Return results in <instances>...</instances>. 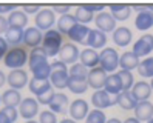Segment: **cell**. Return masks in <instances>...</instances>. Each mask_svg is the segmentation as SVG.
I'll list each match as a JSON object with an SVG mask.
<instances>
[{
	"label": "cell",
	"mask_w": 153,
	"mask_h": 123,
	"mask_svg": "<svg viewBox=\"0 0 153 123\" xmlns=\"http://www.w3.org/2000/svg\"><path fill=\"white\" fill-rule=\"evenodd\" d=\"M62 40L64 36L57 31V29H50L43 34V42H42V49L47 54V57H56V54L60 52Z\"/></svg>",
	"instance_id": "cell-1"
},
{
	"label": "cell",
	"mask_w": 153,
	"mask_h": 123,
	"mask_svg": "<svg viewBox=\"0 0 153 123\" xmlns=\"http://www.w3.org/2000/svg\"><path fill=\"white\" fill-rule=\"evenodd\" d=\"M70 80V74H68V68L64 62H53L51 63V75H50V83L53 88L57 89H64L68 86Z\"/></svg>",
	"instance_id": "cell-2"
},
{
	"label": "cell",
	"mask_w": 153,
	"mask_h": 123,
	"mask_svg": "<svg viewBox=\"0 0 153 123\" xmlns=\"http://www.w3.org/2000/svg\"><path fill=\"white\" fill-rule=\"evenodd\" d=\"M28 54L22 46H13L10 48V51L6 52V56L3 59V63L6 68L11 69H22V66L28 62Z\"/></svg>",
	"instance_id": "cell-3"
},
{
	"label": "cell",
	"mask_w": 153,
	"mask_h": 123,
	"mask_svg": "<svg viewBox=\"0 0 153 123\" xmlns=\"http://www.w3.org/2000/svg\"><path fill=\"white\" fill-rule=\"evenodd\" d=\"M119 56L116 49L113 48H105L99 52V66H101L104 71L107 72H113L118 69V65H119Z\"/></svg>",
	"instance_id": "cell-4"
},
{
	"label": "cell",
	"mask_w": 153,
	"mask_h": 123,
	"mask_svg": "<svg viewBox=\"0 0 153 123\" xmlns=\"http://www.w3.org/2000/svg\"><path fill=\"white\" fill-rule=\"evenodd\" d=\"M34 23H36V28H39L40 31H50L53 29L51 26L56 23V15H54V11L50 10V8H43L40 10L34 17Z\"/></svg>",
	"instance_id": "cell-5"
},
{
	"label": "cell",
	"mask_w": 153,
	"mask_h": 123,
	"mask_svg": "<svg viewBox=\"0 0 153 123\" xmlns=\"http://www.w3.org/2000/svg\"><path fill=\"white\" fill-rule=\"evenodd\" d=\"M91 103L94 109H105L113 105H118V95H111L105 89H99L91 95Z\"/></svg>",
	"instance_id": "cell-6"
},
{
	"label": "cell",
	"mask_w": 153,
	"mask_h": 123,
	"mask_svg": "<svg viewBox=\"0 0 153 123\" xmlns=\"http://www.w3.org/2000/svg\"><path fill=\"white\" fill-rule=\"evenodd\" d=\"M79 56H80V52H79V49L74 43H65V45L60 48V52H59L60 62H64L65 65H71V66L74 63H77Z\"/></svg>",
	"instance_id": "cell-7"
},
{
	"label": "cell",
	"mask_w": 153,
	"mask_h": 123,
	"mask_svg": "<svg viewBox=\"0 0 153 123\" xmlns=\"http://www.w3.org/2000/svg\"><path fill=\"white\" fill-rule=\"evenodd\" d=\"M107 77H108V75H107V71H104L101 66L90 69V71H88V86L93 88V89H96V91L104 89Z\"/></svg>",
	"instance_id": "cell-8"
},
{
	"label": "cell",
	"mask_w": 153,
	"mask_h": 123,
	"mask_svg": "<svg viewBox=\"0 0 153 123\" xmlns=\"http://www.w3.org/2000/svg\"><path fill=\"white\" fill-rule=\"evenodd\" d=\"M6 82L11 86V89L20 91L22 88H25L28 85V74H26L23 69H13V71L8 74Z\"/></svg>",
	"instance_id": "cell-9"
},
{
	"label": "cell",
	"mask_w": 153,
	"mask_h": 123,
	"mask_svg": "<svg viewBox=\"0 0 153 123\" xmlns=\"http://www.w3.org/2000/svg\"><path fill=\"white\" fill-rule=\"evenodd\" d=\"M153 51V36L152 34H144L142 37H139L133 45V52L138 57L149 56Z\"/></svg>",
	"instance_id": "cell-10"
},
{
	"label": "cell",
	"mask_w": 153,
	"mask_h": 123,
	"mask_svg": "<svg viewBox=\"0 0 153 123\" xmlns=\"http://www.w3.org/2000/svg\"><path fill=\"white\" fill-rule=\"evenodd\" d=\"M94 23L97 26V29L105 34L116 29V20L113 19L111 12H99L94 17Z\"/></svg>",
	"instance_id": "cell-11"
},
{
	"label": "cell",
	"mask_w": 153,
	"mask_h": 123,
	"mask_svg": "<svg viewBox=\"0 0 153 123\" xmlns=\"http://www.w3.org/2000/svg\"><path fill=\"white\" fill-rule=\"evenodd\" d=\"M19 112L20 116L26 120H33L34 116H37L39 114V102L36 99H23L20 106H19Z\"/></svg>",
	"instance_id": "cell-12"
},
{
	"label": "cell",
	"mask_w": 153,
	"mask_h": 123,
	"mask_svg": "<svg viewBox=\"0 0 153 123\" xmlns=\"http://www.w3.org/2000/svg\"><path fill=\"white\" fill-rule=\"evenodd\" d=\"M43 42V34L39 28L31 26V28L25 29V36H23V43L30 48H39V45Z\"/></svg>",
	"instance_id": "cell-13"
},
{
	"label": "cell",
	"mask_w": 153,
	"mask_h": 123,
	"mask_svg": "<svg viewBox=\"0 0 153 123\" xmlns=\"http://www.w3.org/2000/svg\"><path fill=\"white\" fill-rule=\"evenodd\" d=\"M88 103L82 99H77L74 102H71L70 105V116L73 120H82V119H87L88 116Z\"/></svg>",
	"instance_id": "cell-14"
},
{
	"label": "cell",
	"mask_w": 153,
	"mask_h": 123,
	"mask_svg": "<svg viewBox=\"0 0 153 123\" xmlns=\"http://www.w3.org/2000/svg\"><path fill=\"white\" fill-rule=\"evenodd\" d=\"M90 29L87 25H80L77 23L73 29L70 31L68 34V39L70 40H73L74 43H80V45H87V42H88V36H90Z\"/></svg>",
	"instance_id": "cell-15"
},
{
	"label": "cell",
	"mask_w": 153,
	"mask_h": 123,
	"mask_svg": "<svg viewBox=\"0 0 153 123\" xmlns=\"http://www.w3.org/2000/svg\"><path fill=\"white\" fill-rule=\"evenodd\" d=\"M110 11H111V15L116 22H124L127 20L130 14H131V6L127 5V3H111L110 6Z\"/></svg>",
	"instance_id": "cell-16"
},
{
	"label": "cell",
	"mask_w": 153,
	"mask_h": 123,
	"mask_svg": "<svg viewBox=\"0 0 153 123\" xmlns=\"http://www.w3.org/2000/svg\"><path fill=\"white\" fill-rule=\"evenodd\" d=\"M134 117L139 122H149L153 119V103L149 100L146 102H139L134 108Z\"/></svg>",
	"instance_id": "cell-17"
},
{
	"label": "cell",
	"mask_w": 153,
	"mask_h": 123,
	"mask_svg": "<svg viewBox=\"0 0 153 123\" xmlns=\"http://www.w3.org/2000/svg\"><path fill=\"white\" fill-rule=\"evenodd\" d=\"M79 59H80V63H82L85 68L93 69V68H97L99 66V52L94 51V49H91V48L80 51Z\"/></svg>",
	"instance_id": "cell-18"
},
{
	"label": "cell",
	"mask_w": 153,
	"mask_h": 123,
	"mask_svg": "<svg viewBox=\"0 0 153 123\" xmlns=\"http://www.w3.org/2000/svg\"><path fill=\"white\" fill-rule=\"evenodd\" d=\"M139 63H141V60L133 51L124 52V54L121 56V59H119V66H121V69H124V71H131V69L138 68Z\"/></svg>",
	"instance_id": "cell-19"
},
{
	"label": "cell",
	"mask_w": 153,
	"mask_h": 123,
	"mask_svg": "<svg viewBox=\"0 0 153 123\" xmlns=\"http://www.w3.org/2000/svg\"><path fill=\"white\" fill-rule=\"evenodd\" d=\"M105 43H107V36H105V32L99 31V29H91V31H90L87 46H90L91 49L96 51V49L105 48Z\"/></svg>",
	"instance_id": "cell-20"
},
{
	"label": "cell",
	"mask_w": 153,
	"mask_h": 123,
	"mask_svg": "<svg viewBox=\"0 0 153 123\" xmlns=\"http://www.w3.org/2000/svg\"><path fill=\"white\" fill-rule=\"evenodd\" d=\"M77 25V20L74 14H65V15H60L59 20H57V31L62 34V36H68L70 31L74 28V26Z\"/></svg>",
	"instance_id": "cell-21"
},
{
	"label": "cell",
	"mask_w": 153,
	"mask_h": 123,
	"mask_svg": "<svg viewBox=\"0 0 153 123\" xmlns=\"http://www.w3.org/2000/svg\"><path fill=\"white\" fill-rule=\"evenodd\" d=\"M104 89L111 95H119L124 91L119 75L118 74H108V77H107V80H105V85H104Z\"/></svg>",
	"instance_id": "cell-22"
},
{
	"label": "cell",
	"mask_w": 153,
	"mask_h": 123,
	"mask_svg": "<svg viewBox=\"0 0 153 123\" xmlns=\"http://www.w3.org/2000/svg\"><path fill=\"white\" fill-rule=\"evenodd\" d=\"M131 94L134 95V99L138 100V103L139 102H146L150 97V94H152V86L147 82H138V83L133 85Z\"/></svg>",
	"instance_id": "cell-23"
},
{
	"label": "cell",
	"mask_w": 153,
	"mask_h": 123,
	"mask_svg": "<svg viewBox=\"0 0 153 123\" xmlns=\"http://www.w3.org/2000/svg\"><path fill=\"white\" fill-rule=\"evenodd\" d=\"M131 31L128 28H125V26H119V28H116L113 31V42L116 43L118 46H127L130 45L131 42Z\"/></svg>",
	"instance_id": "cell-24"
},
{
	"label": "cell",
	"mask_w": 153,
	"mask_h": 123,
	"mask_svg": "<svg viewBox=\"0 0 153 123\" xmlns=\"http://www.w3.org/2000/svg\"><path fill=\"white\" fill-rule=\"evenodd\" d=\"M134 25L139 31H147L153 26V12L149 10H144L138 12L136 19H134Z\"/></svg>",
	"instance_id": "cell-25"
},
{
	"label": "cell",
	"mask_w": 153,
	"mask_h": 123,
	"mask_svg": "<svg viewBox=\"0 0 153 123\" xmlns=\"http://www.w3.org/2000/svg\"><path fill=\"white\" fill-rule=\"evenodd\" d=\"M22 95L19 91H16V89H6L3 94H2V102L5 106L8 108H16V106H20V103H22Z\"/></svg>",
	"instance_id": "cell-26"
},
{
	"label": "cell",
	"mask_w": 153,
	"mask_h": 123,
	"mask_svg": "<svg viewBox=\"0 0 153 123\" xmlns=\"http://www.w3.org/2000/svg\"><path fill=\"white\" fill-rule=\"evenodd\" d=\"M28 88H30V91L31 94H34L36 97H39V95H42L45 91H48L51 86L50 80H45V78H31V82L28 83Z\"/></svg>",
	"instance_id": "cell-27"
},
{
	"label": "cell",
	"mask_w": 153,
	"mask_h": 123,
	"mask_svg": "<svg viewBox=\"0 0 153 123\" xmlns=\"http://www.w3.org/2000/svg\"><path fill=\"white\" fill-rule=\"evenodd\" d=\"M6 19H8V23H10L11 28H22L23 29L25 26L28 25V15L23 11H19V10L13 11Z\"/></svg>",
	"instance_id": "cell-28"
},
{
	"label": "cell",
	"mask_w": 153,
	"mask_h": 123,
	"mask_svg": "<svg viewBox=\"0 0 153 123\" xmlns=\"http://www.w3.org/2000/svg\"><path fill=\"white\" fill-rule=\"evenodd\" d=\"M118 105L122 108V109H133L136 108V105H138V100L134 99V95L131 94V91H122L119 95H118Z\"/></svg>",
	"instance_id": "cell-29"
},
{
	"label": "cell",
	"mask_w": 153,
	"mask_h": 123,
	"mask_svg": "<svg viewBox=\"0 0 153 123\" xmlns=\"http://www.w3.org/2000/svg\"><path fill=\"white\" fill-rule=\"evenodd\" d=\"M23 36H25V31L22 28H11L6 31V36L5 40L8 42V45H13V46H20V43H23Z\"/></svg>",
	"instance_id": "cell-30"
},
{
	"label": "cell",
	"mask_w": 153,
	"mask_h": 123,
	"mask_svg": "<svg viewBox=\"0 0 153 123\" xmlns=\"http://www.w3.org/2000/svg\"><path fill=\"white\" fill-rule=\"evenodd\" d=\"M67 105H68V97H67L64 92H57L54 95V99H53V102L50 103V111H53L54 114L65 112Z\"/></svg>",
	"instance_id": "cell-31"
},
{
	"label": "cell",
	"mask_w": 153,
	"mask_h": 123,
	"mask_svg": "<svg viewBox=\"0 0 153 123\" xmlns=\"http://www.w3.org/2000/svg\"><path fill=\"white\" fill-rule=\"evenodd\" d=\"M43 62H48V57H47V54L43 52L42 46L31 49V54H30V57H28V65H30V68L39 65V63H43Z\"/></svg>",
	"instance_id": "cell-32"
},
{
	"label": "cell",
	"mask_w": 153,
	"mask_h": 123,
	"mask_svg": "<svg viewBox=\"0 0 153 123\" xmlns=\"http://www.w3.org/2000/svg\"><path fill=\"white\" fill-rule=\"evenodd\" d=\"M71 78H79V80H88V68H85L80 62L74 63L68 71Z\"/></svg>",
	"instance_id": "cell-33"
},
{
	"label": "cell",
	"mask_w": 153,
	"mask_h": 123,
	"mask_svg": "<svg viewBox=\"0 0 153 123\" xmlns=\"http://www.w3.org/2000/svg\"><path fill=\"white\" fill-rule=\"evenodd\" d=\"M68 89L73 94H84L88 89V80H79V78H71L68 80Z\"/></svg>",
	"instance_id": "cell-34"
},
{
	"label": "cell",
	"mask_w": 153,
	"mask_h": 123,
	"mask_svg": "<svg viewBox=\"0 0 153 123\" xmlns=\"http://www.w3.org/2000/svg\"><path fill=\"white\" fill-rule=\"evenodd\" d=\"M138 72L142 77H152L153 78V57H147L141 62L138 66Z\"/></svg>",
	"instance_id": "cell-35"
},
{
	"label": "cell",
	"mask_w": 153,
	"mask_h": 123,
	"mask_svg": "<svg viewBox=\"0 0 153 123\" xmlns=\"http://www.w3.org/2000/svg\"><path fill=\"white\" fill-rule=\"evenodd\" d=\"M74 17H76L77 23L85 25V23H90V22L93 20V12H90L88 10H85L82 5H79L77 10H76V12H74Z\"/></svg>",
	"instance_id": "cell-36"
},
{
	"label": "cell",
	"mask_w": 153,
	"mask_h": 123,
	"mask_svg": "<svg viewBox=\"0 0 153 123\" xmlns=\"http://www.w3.org/2000/svg\"><path fill=\"white\" fill-rule=\"evenodd\" d=\"M118 75H119L121 82H122L124 91H131V88H133V85H134L131 71H124V69H121V71H118Z\"/></svg>",
	"instance_id": "cell-37"
},
{
	"label": "cell",
	"mask_w": 153,
	"mask_h": 123,
	"mask_svg": "<svg viewBox=\"0 0 153 123\" xmlns=\"http://www.w3.org/2000/svg\"><path fill=\"white\" fill-rule=\"evenodd\" d=\"M85 123H107L105 114L101 109H93L88 112V116L85 119Z\"/></svg>",
	"instance_id": "cell-38"
},
{
	"label": "cell",
	"mask_w": 153,
	"mask_h": 123,
	"mask_svg": "<svg viewBox=\"0 0 153 123\" xmlns=\"http://www.w3.org/2000/svg\"><path fill=\"white\" fill-rule=\"evenodd\" d=\"M54 95H56V92H54V88H50L48 91H45L42 95H39V97H36V99H37V102H39L40 105H48V106H50V103L53 102V99H54Z\"/></svg>",
	"instance_id": "cell-39"
},
{
	"label": "cell",
	"mask_w": 153,
	"mask_h": 123,
	"mask_svg": "<svg viewBox=\"0 0 153 123\" xmlns=\"http://www.w3.org/2000/svg\"><path fill=\"white\" fill-rule=\"evenodd\" d=\"M39 123H59L56 119V114L53 111H42L39 114Z\"/></svg>",
	"instance_id": "cell-40"
},
{
	"label": "cell",
	"mask_w": 153,
	"mask_h": 123,
	"mask_svg": "<svg viewBox=\"0 0 153 123\" xmlns=\"http://www.w3.org/2000/svg\"><path fill=\"white\" fill-rule=\"evenodd\" d=\"M22 8H23V12L26 14H37L39 11H40V5H30V3H25V5H22Z\"/></svg>",
	"instance_id": "cell-41"
},
{
	"label": "cell",
	"mask_w": 153,
	"mask_h": 123,
	"mask_svg": "<svg viewBox=\"0 0 153 123\" xmlns=\"http://www.w3.org/2000/svg\"><path fill=\"white\" fill-rule=\"evenodd\" d=\"M2 111L8 116V119L11 120V123H14V122H16V119H17V109H16V108H8V106H5Z\"/></svg>",
	"instance_id": "cell-42"
},
{
	"label": "cell",
	"mask_w": 153,
	"mask_h": 123,
	"mask_svg": "<svg viewBox=\"0 0 153 123\" xmlns=\"http://www.w3.org/2000/svg\"><path fill=\"white\" fill-rule=\"evenodd\" d=\"M8 51H10V48H8V42L5 40V37H0V60L5 59Z\"/></svg>",
	"instance_id": "cell-43"
},
{
	"label": "cell",
	"mask_w": 153,
	"mask_h": 123,
	"mask_svg": "<svg viewBox=\"0 0 153 123\" xmlns=\"http://www.w3.org/2000/svg\"><path fill=\"white\" fill-rule=\"evenodd\" d=\"M70 8H71V5H53V11H56V12H59L62 15H65V14H68Z\"/></svg>",
	"instance_id": "cell-44"
},
{
	"label": "cell",
	"mask_w": 153,
	"mask_h": 123,
	"mask_svg": "<svg viewBox=\"0 0 153 123\" xmlns=\"http://www.w3.org/2000/svg\"><path fill=\"white\" fill-rule=\"evenodd\" d=\"M82 6L85 8V10H88L90 12H94V11L102 12V10L105 8V5H102V3H96V5H87V3H84Z\"/></svg>",
	"instance_id": "cell-45"
},
{
	"label": "cell",
	"mask_w": 153,
	"mask_h": 123,
	"mask_svg": "<svg viewBox=\"0 0 153 123\" xmlns=\"http://www.w3.org/2000/svg\"><path fill=\"white\" fill-rule=\"evenodd\" d=\"M16 8V5H10V3H0V15H2L3 12H13V11H16L14 10Z\"/></svg>",
	"instance_id": "cell-46"
},
{
	"label": "cell",
	"mask_w": 153,
	"mask_h": 123,
	"mask_svg": "<svg viewBox=\"0 0 153 123\" xmlns=\"http://www.w3.org/2000/svg\"><path fill=\"white\" fill-rule=\"evenodd\" d=\"M10 29V23H8V19H5L3 15H0V34H6V31Z\"/></svg>",
	"instance_id": "cell-47"
},
{
	"label": "cell",
	"mask_w": 153,
	"mask_h": 123,
	"mask_svg": "<svg viewBox=\"0 0 153 123\" xmlns=\"http://www.w3.org/2000/svg\"><path fill=\"white\" fill-rule=\"evenodd\" d=\"M0 123H11V120L8 119V116L3 111H0Z\"/></svg>",
	"instance_id": "cell-48"
},
{
	"label": "cell",
	"mask_w": 153,
	"mask_h": 123,
	"mask_svg": "<svg viewBox=\"0 0 153 123\" xmlns=\"http://www.w3.org/2000/svg\"><path fill=\"white\" fill-rule=\"evenodd\" d=\"M122 123H141V122H139L136 117H128V119H125Z\"/></svg>",
	"instance_id": "cell-49"
},
{
	"label": "cell",
	"mask_w": 153,
	"mask_h": 123,
	"mask_svg": "<svg viewBox=\"0 0 153 123\" xmlns=\"http://www.w3.org/2000/svg\"><path fill=\"white\" fill-rule=\"evenodd\" d=\"M131 8H134V10H138L139 12L144 11V10H147V5H133Z\"/></svg>",
	"instance_id": "cell-50"
},
{
	"label": "cell",
	"mask_w": 153,
	"mask_h": 123,
	"mask_svg": "<svg viewBox=\"0 0 153 123\" xmlns=\"http://www.w3.org/2000/svg\"><path fill=\"white\" fill-rule=\"evenodd\" d=\"M5 82H6V75H5L2 71H0V88L5 85Z\"/></svg>",
	"instance_id": "cell-51"
},
{
	"label": "cell",
	"mask_w": 153,
	"mask_h": 123,
	"mask_svg": "<svg viewBox=\"0 0 153 123\" xmlns=\"http://www.w3.org/2000/svg\"><path fill=\"white\" fill-rule=\"evenodd\" d=\"M59 123H76V120H73V119H64V120H60Z\"/></svg>",
	"instance_id": "cell-52"
},
{
	"label": "cell",
	"mask_w": 153,
	"mask_h": 123,
	"mask_svg": "<svg viewBox=\"0 0 153 123\" xmlns=\"http://www.w3.org/2000/svg\"><path fill=\"white\" fill-rule=\"evenodd\" d=\"M107 123H122L119 119H108L107 120Z\"/></svg>",
	"instance_id": "cell-53"
},
{
	"label": "cell",
	"mask_w": 153,
	"mask_h": 123,
	"mask_svg": "<svg viewBox=\"0 0 153 123\" xmlns=\"http://www.w3.org/2000/svg\"><path fill=\"white\" fill-rule=\"evenodd\" d=\"M147 10H149V11H152V12H153V5H147Z\"/></svg>",
	"instance_id": "cell-54"
},
{
	"label": "cell",
	"mask_w": 153,
	"mask_h": 123,
	"mask_svg": "<svg viewBox=\"0 0 153 123\" xmlns=\"http://www.w3.org/2000/svg\"><path fill=\"white\" fill-rule=\"evenodd\" d=\"M26 123H39V122H36V120H26Z\"/></svg>",
	"instance_id": "cell-55"
},
{
	"label": "cell",
	"mask_w": 153,
	"mask_h": 123,
	"mask_svg": "<svg viewBox=\"0 0 153 123\" xmlns=\"http://www.w3.org/2000/svg\"><path fill=\"white\" fill-rule=\"evenodd\" d=\"M150 86H152V89H153V78H152V82H150Z\"/></svg>",
	"instance_id": "cell-56"
},
{
	"label": "cell",
	"mask_w": 153,
	"mask_h": 123,
	"mask_svg": "<svg viewBox=\"0 0 153 123\" xmlns=\"http://www.w3.org/2000/svg\"><path fill=\"white\" fill-rule=\"evenodd\" d=\"M147 123H153V119H152V120H149V122H147Z\"/></svg>",
	"instance_id": "cell-57"
},
{
	"label": "cell",
	"mask_w": 153,
	"mask_h": 123,
	"mask_svg": "<svg viewBox=\"0 0 153 123\" xmlns=\"http://www.w3.org/2000/svg\"><path fill=\"white\" fill-rule=\"evenodd\" d=\"M0 103H2V95H0Z\"/></svg>",
	"instance_id": "cell-58"
}]
</instances>
